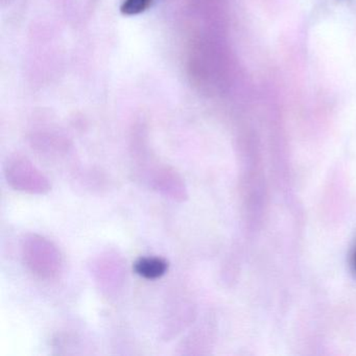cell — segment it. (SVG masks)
<instances>
[{
	"label": "cell",
	"mask_w": 356,
	"mask_h": 356,
	"mask_svg": "<svg viewBox=\"0 0 356 356\" xmlns=\"http://www.w3.org/2000/svg\"><path fill=\"white\" fill-rule=\"evenodd\" d=\"M354 264H355V268H356V254H355V259H354Z\"/></svg>",
	"instance_id": "cell-3"
},
{
	"label": "cell",
	"mask_w": 356,
	"mask_h": 356,
	"mask_svg": "<svg viewBox=\"0 0 356 356\" xmlns=\"http://www.w3.org/2000/svg\"><path fill=\"white\" fill-rule=\"evenodd\" d=\"M152 0H124L122 12L124 15H138L151 5Z\"/></svg>",
	"instance_id": "cell-2"
},
{
	"label": "cell",
	"mask_w": 356,
	"mask_h": 356,
	"mask_svg": "<svg viewBox=\"0 0 356 356\" xmlns=\"http://www.w3.org/2000/svg\"><path fill=\"white\" fill-rule=\"evenodd\" d=\"M137 274L147 279H156L165 274L168 264L161 258H140L134 264Z\"/></svg>",
	"instance_id": "cell-1"
}]
</instances>
